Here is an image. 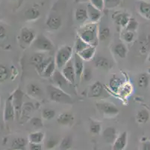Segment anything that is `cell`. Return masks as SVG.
<instances>
[{
	"label": "cell",
	"instance_id": "cell-1",
	"mask_svg": "<svg viewBox=\"0 0 150 150\" xmlns=\"http://www.w3.org/2000/svg\"><path fill=\"white\" fill-rule=\"evenodd\" d=\"M98 30L97 25L91 23V24L85 25L79 32V37L81 38L86 43L91 46H97L98 43Z\"/></svg>",
	"mask_w": 150,
	"mask_h": 150
},
{
	"label": "cell",
	"instance_id": "cell-2",
	"mask_svg": "<svg viewBox=\"0 0 150 150\" xmlns=\"http://www.w3.org/2000/svg\"><path fill=\"white\" fill-rule=\"evenodd\" d=\"M47 93L52 101L62 104H73V99L71 96L56 86L50 85L47 86Z\"/></svg>",
	"mask_w": 150,
	"mask_h": 150
},
{
	"label": "cell",
	"instance_id": "cell-3",
	"mask_svg": "<svg viewBox=\"0 0 150 150\" xmlns=\"http://www.w3.org/2000/svg\"><path fill=\"white\" fill-rule=\"evenodd\" d=\"M73 47L69 45H65L60 48L55 56V65L58 69L63 68L71 60L73 56Z\"/></svg>",
	"mask_w": 150,
	"mask_h": 150
},
{
	"label": "cell",
	"instance_id": "cell-4",
	"mask_svg": "<svg viewBox=\"0 0 150 150\" xmlns=\"http://www.w3.org/2000/svg\"><path fill=\"white\" fill-rule=\"evenodd\" d=\"M32 45L35 50L39 51L48 52L53 49L52 41L43 35H38L32 43Z\"/></svg>",
	"mask_w": 150,
	"mask_h": 150
},
{
	"label": "cell",
	"instance_id": "cell-5",
	"mask_svg": "<svg viewBox=\"0 0 150 150\" xmlns=\"http://www.w3.org/2000/svg\"><path fill=\"white\" fill-rule=\"evenodd\" d=\"M12 96V102H13V107L16 113V117L19 118L21 114L22 107L23 105V96L24 93L20 89H17L13 92Z\"/></svg>",
	"mask_w": 150,
	"mask_h": 150
},
{
	"label": "cell",
	"instance_id": "cell-6",
	"mask_svg": "<svg viewBox=\"0 0 150 150\" xmlns=\"http://www.w3.org/2000/svg\"><path fill=\"white\" fill-rule=\"evenodd\" d=\"M20 38L22 44L28 46V45L33 43L34 41L36 38V35H35L34 30L24 27V28L22 29L21 32H20Z\"/></svg>",
	"mask_w": 150,
	"mask_h": 150
},
{
	"label": "cell",
	"instance_id": "cell-7",
	"mask_svg": "<svg viewBox=\"0 0 150 150\" xmlns=\"http://www.w3.org/2000/svg\"><path fill=\"white\" fill-rule=\"evenodd\" d=\"M62 74L64 76V78L67 80L68 82L70 84H73L75 83L76 81V71H75L74 65H73V62L72 60L67 63L66 65L62 68Z\"/></svg>",
	"mask_w": 150,
	"mask_h": 150
},
{
	"label": "cell",
	"instance_id": "cell-8",
	"mask_svg": "<svg viewBox=\"0 0 150 150\" xmlns=\"http://www.w3.org/2000/svg\"><path fill=\"white\" fill-rule=\"evenodd\" d=\"M98 110L102 113L108 116H115L119 113V109L114 104L108 102L98 103L96 104Z\"/></svg>",
	"mask_w": 150,
	"mask_h": 150
},
{
	"label": "cell",
	"instance_id": "cell-9",
	"mask_svg": "<svg viewBox=\"0 0 150 150\" xmlns=\"http://www.w3.org/2000/svg\"><path fill=\"white\" fill-rule=\"evenodd\" d=\"M14 117H16L14 107L12 102V96L8 98L5 101V109H4V120L5 122L13 120Z\"/></svg>",
	"mask_w": 150,
	"mask_h": 150
},
{
	"label": "cell",
	"instance_id": "cell-10",
	"mask_svg": "<svg viewBox=\"0 0 150 150\" xmlns=\"http://www.w3.org/2000/svg\"><path fill=\"white\" fill-rule=\"evenodd\" d=\"M128 144V133L126 131L122 132L117 136L115 141L112 144V150H124Z\"/></svg>",
	"mask_w": 150,
	"mask_h": 150
},
{
	"label": "cell",
	"instance_id": "cell-11",
	"mask_svg": "<svg viewBox=\"0 0 150 150\" xmlns=\"http://www.w3.org/2000/svg\"><path fill=\"white\" fill-rule=\"evenodd\" d=\"M46 24L50 29L58 30L62 26V19L57 14L50 15L46 20Z\"/></svg>",
	"mask_w": 150,
	"mask_h": 150
},
{
	"label": "cell",
	"instance_id": "cell-12",
	"mask_svg": "<svg viewBox=\"0 0 150 150\" xmlns=\"http://www.w3.org/2000/svg\"><path fill=\"white\" fill-rule=\"evenodd\" d=\"M102 137L103 139L107 144H113L115 141L116 138L117 137V130L114 127H107L102 133Z\"/></svg>",
	"mask_w": 150,
	"mask_h": 150
},
{
	"label": "cell",
	"instance_id": "cell-13",
	"mask_svg": "<svg viewBox=\"0 0 150 150\" xmlns=\"http://www.w3.org/2000/svg\"><path fill=\"white\" fill-rule=\"evenodd\" d=\"M73 65H74L75 71H76V78H80L82 76L83 71L84 69V60L80 57V56L78 53H75L74 55V61H73Z\"/></svg>",
	"mask_w": 150,
	"mask_h": 150
},
{
	"label": "cell",
	"instance_id": "cell-14",
	"mask_svg": "<svg viewBox=\"0 0 150 150\" xmlns=\"http://www.w3.org/2000/svg\"><path fill=\"white\" fill-rule=\"evenodd\" d=\"M113 19L117 26L125 28L131 18L129 14L121 12V13H116L115 14H114Z\"/></svg>",
	"mask_w": 150,
	"mask_h": 150
},
{
	"label": "cell",
	"instance_id": "cell-15",
	"mask_svg": "<svg viewBox=\"0 0 150 150\" xmlns=\"http://www.w3.org/2000/svg\"><path fill=\"white\" fill-rule=\"evenodd\" d=\"M52 78L54 85L57 87H59L61 89H63L64 87L67 86L68 84L69 83L67 81V80L63 75L62 73L60 72L59 71H54V74L52 75Z\"/></svg>",
	"mask_w": 150,
	"mask_h": 150
},
{
	"label": "cell",
	"instance_id": "cell-16",
	"mask_svg": "<svg viewBox=\"0 0 150 150\" xmlns=\"http://www.w3.org/2000/svg\"><path fill=\"white\" fill-rule=\"evenodd\" d=\"M87 10H88V18L91 21V23H96L101 19L102 14L101 11L98 10L97 8L93 6L91 4H88L87 6Z\"/></svg>",
	"mask_w": 150,
	"mask_h": 150
},
{
	"label": "cell",
	"instance_id": "cell-17",
	"mask_svg": "<svg viewBox=\"0 0 150 150\" xmlns=\"http://www.w3.org/2000/svg\"><path fill=\"white\" fill-rule=\"evenodd\" d=\"M27 94L34 98H40L43 96V91L38 84L31 83L27 86Z\"/></svg>",
	"mask_w": 150,
	"mask_h": 150
},
{
	"label": "cell",
	"instance_id": "cell-18",
	"mask_svg": "<svg viewBox=\"0 0 150 150\" xmlns=\"http://www.w3.org/2000/svg\"><path fill=\"white\" fill-rule=\"evenodd\" d=\"M74 121V116L70 113H63L58 116L57 122L61 126H71Z\"/></svg>",
	"mask_w": 150,
	"mask_h": 150
},
{
	"label": "cell",
	"instance_id": "cell-19",
	"mask_svg": "<svg viewBox=\"0 0 150 150\" xmlns=\"http://www.w3.org/2000/svg\"><path fill=\"white\" fill-rule=\"evenodd\" d=\"M102 93H103V86L100 82L97 81L91 86L88 96L92 98H96L102 95Z\"/></svg>",
	"mask_w": 150,
	"mask_h": 150
},
{
	"label": "cell",
	"instance_id": "cell-20",
	"mask_svg": "<svg viewBox=\"0 0 150 150\" xmlns=\"http://www.w3.org/2000/svg\"><path fill=\"white\" fill-rule=\"evenodd\" d=\"M138 11L143 17L150 20V3L146 1H141L138 5Z\"/></svg>",
	"mask_w": 150,
	"mask_h": 150
},
{
	"label": "cell",
	"instance_id": "cell-21",
	"mask_svg": "<svg viewBox=\"0 0 150 150\" xmlns=\"http://www.w3.org/2000/svg\"><path fill=\"white\" fill-rule=\"evenodd\" d=\"M95 52H96V47L90 45L87 48L83 50L81 53H79V55L84 61H90L93 58Z\"/></svg>",
	"mask_w": 150,
	"mask_h": 150
},
{
	"label": "cell",
	"instance_id": "cell-22",
	"mask_svg": "<svg viewBox=\"0 0 150 150\" xmlns=\"http://www.w3.org/2000/svg\"><path fill=\"white\" fill-rule=\"evenodd\" d=\"M75 18H76V21L80 22V23H83V22L88 20V19L89 18H88L87 8H84V7H79L78 8H76V11H75Z\"/></svg>",
	"mask_w": 150,
	"mask_h": 150
},
{
	"label": "cell",
	"instance_id": "cell-23",
	"mask_svg": "<svg viewBox=\"0 0 150 150\" xmlns=\"http://www.w3.org/2000/svg\"><path fill=\"white\" fill-rule=\"evenodd\" d=\"M95 65L102 70H109L111 68V62L105 56H99L95 61Z\"/></svg>",
	"mask_w": 150,
	"mask_h": 150
},
{
	"label": "cell",
	"instance_id": "cell-24",
	"mask_svg": "<svg viewBox=\"0 0 150 150\" xmlns=\"http://www.w3.org/2000/svg\"><path fill=\"white\" fill-rule=\"evenodd\" d=\"M27 140L23 137H17L12 141V150H24L27 146Z\"/></svg>",
	"mask_w": 150,
	"mask_h": 150
},
{
	"label": "cell",
	"instance_id": "cell-25",
	"mask_svg": "<svg viewBox=\"0 0 150 150\" xmlns=\"http://www.w3.org/2000/svg\"><path fill=\"white\" fill-rule=\"evenodd\" d=\"M45 137V134L42 131H35L28 136V141L31 144H41Z\"/></svg>",
	"mask_w": 150,
	"mask_h": 150
},
{
	"label": "cell",
	"instance_id": "cell-26",
	"mask_svg": "<svg viewBox=\"0 0 150 150\" xmlns=\"http://www.w3.org/2000/svg\"><path fill=\"white\" fill-rule=\"evenodd\" d=\"M114 52L117 56H119L121 59H124L127 56L128 49L124 44L119 43L114 46Z\"/></svg>",
	"mask_w": 150,
	"mask_h": 150
},
{
	"label": "cell",
	"instance_id": "cell-27",
	"mask_svg": "<svg viewBox=\"0 0 150 150\" xmlns=\"http://www.w3.org/2000/svg\"><path fill=\"white\" fill-rule=\"evenodd\" d=\"M150 119V114L146 110H140L136 115V121L139 124H146L147 123Z\"/></svg>",
	"mask_w": 150,
	"mask_h": 150
},
{
	"label": "cell",
	"instance_id": "cell-28",
	"mask_svg": "<svg viewBox=\"0 0 150 150\" xmlns=\"http://www.w3.org/2000/svg\"><path fill=\"white\" fill-rule=\"evenodd\" d=\"M109 86H110V89L113 92H114V93H118L120 89L121 86H122L121 80L116 76L112 77L110 79V81H109Z\"/></svg>",
	"mask_w": 150,
	"mask_h": 150
},
{
	"label": "cell",
	"instance_id": "cell-29",
	"mask_svg": "<svg viewBox=\"0 0 150 150\" xmlns=\"http://www.w3.org/2000/svg\"><path fill=\"white\" fill-rule=\"evenodd\" d=\"M25 17L28 20H35L40 16V11L35 8H30L25 11Z\"/></svg>",
	"mask_w": 150,
	"mask_h": 150
},
{
	"label": "cell",
	"instance_id": "cell-30",
	"mask_svg": "<svg viewBox=\"0 0 150 150\" xmlns=\"http://www.w3.org/2000/svg\"><path fill=\"white\" fill-rule=\"evenodd\" d=\"M110 29L108 27H102L98 32V38L101 41H105L110 38Z\"/></svg>",
	"mask_w": 150,
	"mask_h": 150
},
{
	"label": "cell",
	"instance_id": "cell-31",
	"mask_svg": "<svg viewBox=\"0 0 150 150\" xmlns=\"http://www.w3.org/2000/svg\"><path fill=\"white\" fill-rule=\"evenodd\" d=\"M73 144V137L68 135L64 137L61 140L60 143V149L61 150H69L70 149Z\"/></svg>",
	"mask_w": 150,
	"mask_h": 150
},
{
	"label": "cell",
	"instance_id": "cell-32",
	"mask_svg": "<svg viewBox=\"0 0 150 150\" xmlns=\"http://www.w3.org/2000/svg\"><path fill=\"white\" fill-rule=\"evenodd\" d=\"M149 83V76L146 73H142L137 78V86L140 88H146Z\"/></svg>",
	"mask_w": 150,
	"mask_h": 150
},
{
	"label": "cell",
	"instance_id": "cell-33",
	"mask_svg": "<svg viewBox=\"0 0 150 150\" xmlns=\"http://www.w3.org/2000/svg\"><path fill=\"white\" fill-rule=\"evenodd\" d=\"M46 59H45L44 54H43L42 53H37L31 56V59H30V62L32 65L36 67L38 65H40V63L43 62Z\"/></svg>",
	"mask_w": 150,
	"mask_h": 150
},
{
	"label": "cell",
	"instance_id": "cell-34",
	"mask_svg": "<svg viewBox=\"0 0 150 150\" xmlns=\"http://www.w3.org/2000/svg\"><path fill=\"white\" fill-rule=\"evenodd\" d=\"M55 68H56V65H55V62L52 60L48 65L46 66V68H45V70L43 71V74L41 75L43 78H50V77H52L54 74V71H56Z\"/></svg>",
	"mask_w": 150,
	"mask_h": 150
},
{
	"label": "cell",
	"instance_id": "cell-35",
	"mask_svg": "<svg viewBox=\"0 0 150 150\" xmlns=\"http://www.w3.org/2000/svg\"><path fill=\"white\" fill-rule=\"evenodd\" d=\"M59 142L60 140L58 137H55V136H52V137H50L45 142V147H46V149L47 150L53 149L55 148L58 146Z\"/></svg>",
	"mask_w": 150,
	"mask_h": 150
},
{
	"label": "cell",
	"instance_id": "cell-36",
	"mask_svg": "<svg viewBox=\"0 0 150 150\" xmlns=\"http://www.w3.org/2000/svg\"><path fill=\"white\" fill-rule=\"evenodd\" d=\"M88 46H90L88 44H87L85 41H83L80 37H78L76 41V46H75V50H76V53H81L83 50H84L85 48L88 47Z\"/></svg>",
	"mask_w": 150,
	"mask_h": 150
},
{
	"label": "cell",
	"instance_id": "cell-37",
	"mask_svg": "<svg viewBox=\"0 0 150 150\" xmlns=\"http://www.w3.org/2000/svg\"><path fill=\"white\" fill-rule=\"evenodd\" d=\"M55 111L51 108H45L42 111V116L44 119L46 120H50V119H52L55 116Z\"/></svg>",
	"mask_w": 150,
	"mask_h": 150
},
{
	"label": "cell",
	"instance_id": "cell-38",
	"mask_svg": "<svg viewBox=\"0 0 150 150\" xmlns=\"http://www.w3.org/2000/svg\"><path fill=\"white\" fill-rule=\"evenodd\" d=\"M10 76L9 70L4 65H0V82H4Z\"/></svg>",
	"mask_w": 150,
	"mask_h": 150
},
{
	"label": "cell",
	"instance_id": "cell-39",
	"mask_svg": "<svg viewBox=\"0 0 150 150\" xmlns=\"http://www.w3.org/2000/svg\"><path fill=\"white\" fill-rule=\"evenodd\" d=\"M35 110L34 104L31 102H25L23 104L22 107V114H25V116H28Z\"/></svg>",
	"mask_w": 150,
	"mask_h": 150
},
{
	"label": "cell",
	"instance_id": "cell-40",
	"mask_svg": "<svg viewBox=\"0 0 150 150\" xmlns=\"http://www.w3.org/2000/svg\"><path fill=\"white\" fill-rule=\"evenodd\" d=\"M138 23H137V20H135L134 18H131L129 20V23H128L127 26L125 27V29L126 31H130V32H134L136 31L137 29L138 28Z\"/></svg>",
	"mask_w": 150,
	"mask_h": 150
},
{
	"label": "cell",
	"instance_id": "cell-41",
	"mask_svg": "<svg viewBox=\"0 0 150 150\" xmlns=\"http://www.w3.org/2000/svg\"><path fill=\"white\" fill-rule=\"evenodd\" d=\"M121 3V0H104L105 8L112 9L119 6Z\"/></svg>",
	"mask_w": 150,
	"mask_h": 150
},
{
	"label": "cell",
	"instance_id": "cell-42",
	"mask_svg": "<svg viewBox=\"0 0 150 150\" xmlns=\"http://www.w3.org/2000/svg\"><path fill=\"white\" fill-rule=\"evenodd\" d=\"M149 50V40H142L140 44V52L142 54H146Z\"/></svg>",
	"mask_w": 150,
	"mask_h": 150
},
{
	"label": "cell",
	"instance_id": "cell-43",
	"mask_svg": "<svg viewBox=\"0 0 150 150\" xmlns=\"http://www.w3.org/2000/svg\"><path fill=\"white\" fill-rule=\"evenodd\" d=\"M52 61V59H46V60H45L43 62L40 63V65H38V66H36V67H35V68H36V70L38 71V72L39 73V74H40V75H41V74H43V71H44L45 68H46V66L50 64Z\"/></svg>",
	"mask_w": 150,
	"mask_h": 150
},
{
	"label": "cell",
	"instance_id": "cell-44",
	"mask_svg": "<svg viewBox=\"0 0 150 150\" xmlns=\"http://www.w3.org/2000/svg\"><path fill=\"white\" fill-rule=\"evenodd\" d=\"M82 75L83 78H84V80L85 81L88 82V81L91 80L93 78V72L91 67H89V66H85Z\"/></svg>",
	"mask_w": 150,
	"mask_h": 150
},
{
	"label": "cell",
	"instance_id": "cell-45",
	"mask_svg": "<svg viewBox=\"0 0 150 150\" xmlns=\"http://www.w3.org/2000/svg\"><path fill=\"white\" fill-rule=\"evenodd\" d=\"M90 4L101 11L105 8L104 0H90Z\"/></svg>",
	"mask_w": 150,
	"mask_h": 150
},
{
	"label": "cell",
	"instance_id": "cell-46",
	"mask_svg": "<svg viewBox=\"0 0 150 150\" xmlns=\"http://www.w3.org/2000/svg\"><path fill=\"white\" fill-rule=\"evenodd\" d=\"M122 39L127 43H131L134 39V32L130 31H125L122 34Z\"/></svg>",
	"mask_w": 150,
	"mask_h": 150
},
{
	"label": "cell",
	"instance_id": "cell-47",
	"mask_svg": "<svg viewBox=\"0 0 150 150\" xmlns=\"http://www.w3.org/2000/svg\"><path fill=\"white\" fill-rule=\"evenodd\" d=\"M30 123L33 127L37 128H40L43 126L42 119L39 117H32L30 120Z\"/></svg>",
	"mask_w": 150,
	"mask_h": 150
},
{
	"label": "cell",
	"instance_id": "cell-48",
	"mask_svg": "<svg viewBox=\"0 0 150 150\" xmlns=\"http://www.w3.org/2000/svg\"><path fill=\"white\" fill-rule=\"evenodd\" d=\"M102 130V126L98 122H94L91 124V127H90V131L93 134H98L100 133Z\"/></svg>",
	"mask_w": 150,
	"mask_h": 150
},
{
	"label": "cell",
	"instance_id": "cell-49",
	"mask_svg": "<svg viewBox=\"0 0 150 150\" xmlns=\"http://www.w3.org/2000/svg\"><path fill=\"white\" fill-rule=\"evenodd\" d=\"M29 150H43L41 144H29Z\"/></svg>",
	"mask_w": 150,
	"mask_h": 150
},
{
	"label": "cell",
	"instance_id": "cell-50",
	"mask_svg": "<svg viewBox=\"0 0 150 150\" xmlns=\"http://www.w3.org/2000/svg\"><path fill=\"white\" fill-rule=\"evenodd\" d=\"M7 31L3 26L0 25V40H3L6 38Z\"/></svg>",
	"mask_w": 150,
	"mask_h": 150
},
{
	"label": "cell",
	"instance_id": "cell-51",
	"mask_svg": "<svg viewBox=\"0 0 150 150\" xmlns=\"http://www.w3.org/2000/svg\"><path fill=\"white\" fill-rule=\"evenodd\" d=\"M142 150H150V140H146L143 142Z\"/></svg>",
	"mask_w": 150,
	"mask_h": 150
},
{
	"label": "cell",
	"instance_id": "cell-52",
	"mask_svg": "<svg viewBox=\"0 0 150 150\" xmlns=\"http://www.w3.org/2000/svg\"><path fill=\"white\" fill-rule=\"evenodd\" d=\"M148 61L149 62H150V54L149 55V57H148Z\"/></svg>",
	"mask_w": 150,
	"mask_h": 150
},
{
	"label": "cell",
	"instance_id": "cell-53",
	"mask_svg": "<svg viewBox=\"0 0 150 150\" xmlns=\"http://www.w3.org/2000/svg\"><path fill=\"white\" fill-rule=\"evenodd\" d=\"M11 1H13V0H11Z\"/></svg>",
	"mask_w": 150,
	"mask_h": 150
}]
</instances>
